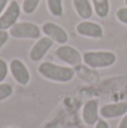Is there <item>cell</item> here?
<instances>
[{"label": "cell", "mask_w": 127, "mask_h": 128, "mask_svg": "<svg viewBox=\"0 0 127 128\" xmlns=\"http://www.w3.org/2000/svg\"><path fill=\"white\" fill-rule=\"evenodd\" d=\"M8 38H9V34L7 33L6 30H2V29H0V48H1V47L7 43Z\"/></svg>", "instance_id": "obj_19"}, {"label": "cell", "mask_w": 127, "mask_h": 128, "mask_svg": "<svg viewBox=\"0 0 127 128\" xmlns=\"http://www.w3.org/2000/svg\"><path fill=\"white\" fill-rule=\"evenodd\" d=\"M86 65L92 68H102L114 65L117 58L109 51H90L82 55Z\"/></svg>", "instance_id": "obj_2"}, {"label": "cell", "mask_w": 127, "mask_h": 128, "mask_svg": "<svg viewBox=\"0 0 127 128\" xmlns=\"http://www.w3.org/2000/svg\"><path fill=\"white\" fill-rule=\"evenodd\" d=\"M7 74H8V64L4 58H0V83L6 80Z\"/></svg>", "instance_id": "obj_17"}, {"label": "cell", "mask_w": 127, "mask_h": 128, "mask_svg": "<svg viewBox=\"0 0 127 128\" xmlns=\"http://www.w3.org/2000/svg\"><path fill=\"white\" fill-rule=\"evenodd\" d=\"M7 4H8V0H0V15L7 8Z\"/></svg>", "instance_id": "obj_21"}, {"label": "cell", "mask_w": 127, "mask_h": 128, "mask_svg": "<svg viewBox=\"0 0 127 128\" xmlns=\"http://www.w3.org/2000/svg\"><path fill=\"white\" fill-rule=\"evenodd\" d=\"M40 0H24L22 1V11L27 15H30L37 9Z\"/></svg>", "instance_id": "obj_15"}, {"label": "cell", "mask_w": 127, "mask_h": 128, "mask_svg": "<svg viewBox=\"0 0 127 128\" xmlns=\"http://www.w3.org/2000/svg\"><path fill=\"white\" fill-rule=\"evenodd\" d=\"M9 68H10L11 75L17 83L22 84V86H26L29 82L30 74H29L28 68H26L22 61L18 60V58L11 60L10 64H9Z\"/></svg>", "instance_id": "obj_7"}, {"label": "cell", "mask_w": 127, "mask_h": 128, "mask_svg": "<svg viewBox=\"0 0 127 128\" xmlns=\"http://www.w3.org/2000/svg\"><path fill=\"white\" fill-rule=\"evenodd\" d=\"M82 119L87 125H94L99 120L98 102L96 100H89L84 104L82 109Z\"/></svg>", "instance_id": "obj_11"}, {"label": "cell", "mask_w": 127, "mask_h": 128, "mask_svg": "<svg viewBox=\"0 0 127 128\" xmlns=\"http://www.w3.org/2000/svg\"><path fill=\"white\" fill-rule=\"evenodd\" d=\"M10 128H16V127H10Z\"/></svg>", "instance_id": "obj_24"}, {"label": "cell", "mask_w": 127, "mask_h": 128, "mask_svg": "<svg viewBox=\"0 0 127 128\" xmlns=\"http://www.w3.org/2000/svg\"><path fill=\"white\" fill-rule=\"evenodd\" d=\"M42 32L45 34V36L50 37L53 42H56L61 45H64L69 40L68 33L62 28L61 26H58V24L54 22H45L42 26Z\"/></svg>", "instance_id": "obj_6"}, {"label": "cell", "mask_w": 127, "mask_h": 128, "mask_svg": "<svg viewBox=\"0 0 127 128\" xmlns=\"http://www.w3.org/2000/svg\"><path fill=\"white\" fill-rule=\"evenodd\" d=\"M47 8L54 17H61L63 15L62 0H47Z\"/></svg>", "instance_id": "obj_14"}, {"label": "cell", "mask_w": 127, "mask_h": 128, "mask_svg": "<svg viewBox=\"0 0 127 128\" xmlns=\"http://www.w3.org/2000/svg\"><path fill=\"white\" fill-rule=\"evenodd\" d=\"M100 116L102 118H117L120 116H125L127 114V104L126 102H117V104H105L100 108Z\"/></svg>", "instance_id": "obj_10"}, {"label": "cell", "mask_w": 127, "mask_h": 128, "mask_svg": "<svg viewBox=\"0 0 127 128\" xmlns=\"http://www.w3.org/2000/svg\"><path fill=\"white\" fill-rule=\"evenodd\" d=\"M73 6L79 17L82 19H89L94 14V7L90 4L89 0H72Z\"/></svg>", "instance_id": "obj_12"}, {"label": "cell", "mask_w": 127, "mask_h": 128, "mask_svg": "<svg viewBox=\"0 0 127 128\" xmlns=\"http://www.w3.org/2000/svg\"><path fill=\"white\" fill-rule=\"evenodd\" d=\"M40 28L37 25L33 24V22H22L15 24L9 30L12 37L15 38H29V40H34V38H40Z\"/></svg>", "instance_id": "obj_3"}, {"label": "cell", "mask_w": 127, "mask_h": 128, "mask_svg": "<svg viewBox=\"0 0 127 128\" xmlns=\"http://www.w3.org/2000/svg\"><path fill=\"white\" fill-rule=\"evenodd\" d=\"M20 16V6L17 1L12 0L7 6L4 11L0 16V29L6 30L10 29L15 24H17V20Z\"/></svg>", "instance_id": "obj_4"}, {"label": "cell", "mask_w": 127, "mask_h": 128, "mask_svg": "<svg viewBox=\"0 0 127 128\" xmlns=\"http://www.w3.org/2000/svg\"><path fill=\"white\" fill-rule=\"evenodd\" d=\"M92 7L99 18H106L109 14V0H92Z\"/></svg>", "instance_id": "obj_13"}, {"label": "cell", "mask_w": 127, "mask_h": 128, "mask_svg": "<svg viewBox=\"0 0 127 128\" xmlns=\"http://www.w3.org/2000/svg\"><path fill=\"white\" fill-rule=\"evenodd\" d=\"M38 72L44 78L51 80V81L62 82V83L71 81L76 74L72 68L62 66L51 62H43L38 66Z\"/></svg>", "instance_id": "obj_1"}, {"label": "cell", "mask_w": 127, "mask_h": 128, "mask_svg": "<svg viewBox=\"0 0 127 128\" xmlns=\"http://www.w3.org/2000/svg\"><path fill=\"white\" fill-rule=\"evenodd\" d=\"M55 55L58 56V60L63 61L64 63L72 66L79 65L81 63V61L83 60L78 50H76L74 47L70 46V45H61L55 51Z\"/></svg>", "instance_id": "obj_5"}, {"label": "cell", "mask_w": 127, "mask_h": 128, "mask_svg": "<svg viewBox=\"0 0 127 128\" xmlns=\"http://www.w3.org/2000/svg\"><path fill=\"white\" fill-rule=\"evenodd\" d=\"M116 17L120 22L127 25V7H122L116 11Z\"/></svg>", "instance_id": "obj_18"}, {"label": "cell", "mask_w": 127, "mask_h": 128, "mask_svg": "<svg viewBox=\"0 0 127 128\" xmlns=\"http://www.w3.org/2000/svg\"><path fill=\"white\" fill-rule=\"evenodd\" d=\"M94 128H109V125L107 124V122H105L104 119H99L96 124Z\"/></svg>", "instance_id": "obj_20"}, {"label": "cell", "mask_w": 127, "mask_h": 128, "mask_svg": "<svg viewBox=\"0 0 127 128\" xmlns=\"http://www.w3.org/2000/svg\"><path fill=\"white\" fill-rule=\"evenodd\" d=\"M118 128H127V114L124 116L123 119H122V122H120V124H119Z\"/></svg>", "instance_id": "obj_22"}, {"label": "cell", "mask_w": 127, "mask_h": 128, "mask_svg": "<svg viewBox=\"0 0 127 128\" xmlns=\"http://www.w3.org/2000/svg\"><path fill=\"white\" fill-rule=\"evenodd\" d=\"M52 45H53V40L50 37H47V36L40 38L32 47L30 52H29V58L33 62L40 61L47 54V52L50 51Z\"/></svg>", "instance_id": "obj_8"}, {"label": "cell", "mask_w": 127, "mask_h": 128, "mask_svg": "<svg viewBox=\"0 0 127 128\" xmlns=\"http://www.w3.org/2000/svg\"><path fill=\"white\" fill-rule=\"evenodd\" d=\"M14 90L12 86L8 83H0V101L8 99L9 97H11Z\"/></svg>", "instance_id": "obj_16"}, {"label": "cell", "mask_w": 127, "mask_h": 128, "mask_svg": "<svg viewBox=\"0 0 127 128\" xmlns=\"http://www.w3.org/2000/svg\"><path fill=\"white\" fill-rule=\"evenodd\" d=\"M124 1H125V4H126V7H127V0H124Z\"/></svg>", "instance_id": "obj_23"}, {"label": "cell", "mask_w": 127, "mask_h": 128, "mask_svg": "<svg viewBox=\"0 0 127 128\" xmlns=\"http://www.w3.org/2000/svg\"><path fill=\"white\" fill-rule=\"evenodd\" d=\"M76 32L79 35L91 38H101L104 36V29L99 24L94 22H81L76 25Z\"/></svg>", "instance_id": "obj_9"}]
</instances>
